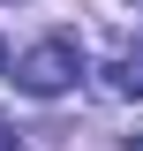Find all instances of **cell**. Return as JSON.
<instances>
[{"instance_id":"1","label":"cell","mask_w":143,"mask_h":151,"mask_svg":"<svg viewBox=\"0 0 143 151\" xmlns=\"http://www.w3.org/2000/svg\"><path fill=\"white\" fill-rule=\"evenodd\" d=\"M75 76H83V45H75V38H38L30 53L15 60V83L30 98H60Z\"/></svg>"},{"instance_id":"2","label":"cell","mask_w":143,"mask_h":151,"mask_svg":"<svg viewBox=\"0 0 143 151\" xmlns=\"http://www.w3.org/2000/svg\"><path fill=\"white\" fill-rule=\"evenodd\" d=\"M113 91H128V98H143V45L113 60Z\"/></svg>"},{"instance_id":"3","label":"cell","mask_w":143,"mask_h":151,"mask_svg":"<svg viewBox=\"0 0 143 151\" xmlns=\"http://www.w3.org/2000/svg\"><path fill=\"white\" fill-rule=\"evenodd\" d=\"M0 151H23V136H15V121L0 113Z\"/></svg>"},{"instance_id":"4","label":"cell","mask_w":143,"mask_h":151,"mask_svg":"<svg viewBox=\"0 0 143 151\" xmlns=\"http://www.w3.org/2000/svg\"><path fill=\"white\" fill-rule=\"evenodd\" d=\"M128 151H143V129H136V136H128Z\"/></svg>"},{"instance_id":"5","label":"cell","mask_w":143,"mask_h":151,"mask_svg":"<svg viewBox=\"0 0 143 151\" xmlns=\"http://www.w3.org/2000/svg\"><path fill=\"white\" fill-rule=\"evenodd\" d=\"M0 68H8V45H0Z\"/></svg>"}]
</instances>
